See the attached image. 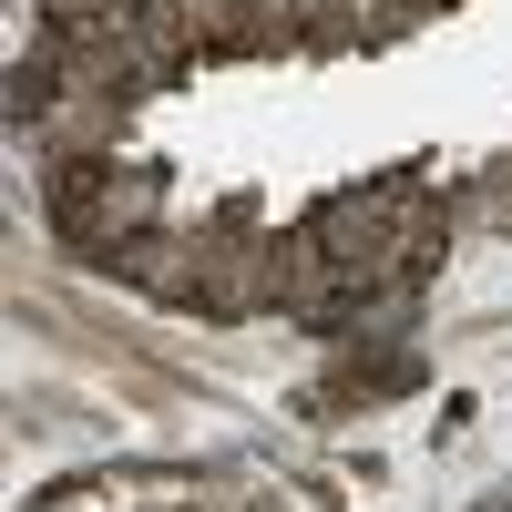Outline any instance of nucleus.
Segmentation results:
<instances>
[]
</instances>
